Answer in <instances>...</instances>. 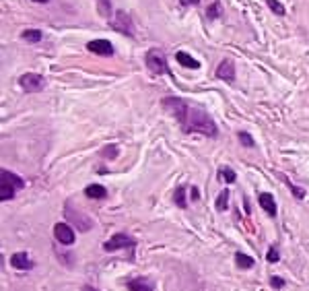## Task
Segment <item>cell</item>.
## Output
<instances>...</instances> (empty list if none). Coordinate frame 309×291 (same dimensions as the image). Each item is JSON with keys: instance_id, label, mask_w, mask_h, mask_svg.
Wrapping results in <instances>:
<instances>
[{"instance_id": "cell-16", "label": "cell", "mask_w": 309, "mask_h": 291, "mask_svg": "<svg viewBox=\"0 0 309 291\" xmlns=\"http://www.w3.org/2000/svg\"><path fill=\"white\" fill-rule=\"evenodd\" d=\"M21 38H23L25 42H29V44H40L42 38H44V33H42L40 29H25V31L21 33Z\"/></svg>"}, {"instance_id": "cell-19", "label": "cell", "mask_w": 309, "mask_h": 291, "mask_svg": "<svg viewBox=\"0 0 309 291\" xmlns=\"http://www.w3.org/2000/svg\"><path fill=\"white\" fill-rule=\"evenodd\" d=\"M173 203L180 207V209H188V201H186V188H178L176 194H173Z\"/></svg>"}, {"instance_id": "cell-26", "label": "cell", "mask_w": 309, "mask_h": 291, "mask_svg": "<svg viewBox=\"0 0 309 291\" xmlns=\"http://www.w3.org/2000/svg\"><path fill=\"white\" fill-rule=\"evenodd\" d=\"M284 182H286V186L293 190V194H295L297 198H305V190H303V188H297V186H295V184H291L286 178H284Z\"/></svg>"}, {"instance_id": "cell-7", "label": "cell", "mask_w": 309, "mask_h": 291, "mask_svg": "<svg viewBox=\"0 0 309 291\" xmlns=\"http://www.w3.org/2000/svg\"><path fill=\"white\" fill-rule=\"evenodd\" d=\"M64 213H66V219H68L72 225H76L81 231H89V229L93 227V221H91L89 217H85V215L74 213V211L70 209V205H66V207H64Z\"/></svg>"}, {"instance_id": "cell-8", "label": "cell", "mask_w": 309, "mask_h": 291, "mask_svg": "<svg viewBox=\"0 0 309 291\" xmlns=\"http://www.w3.org/2000/svg\"><path fill=\"white\" fill-rule=\"evenodd\" d=\"M54 238L64 244V246H72L74 244V231L70 229L68 223H56L54 225Z\"/></svg>"}, {"instance_id": "cell-21", "label": "cell", "mask_w": 309, "mask_h": 291, "mask_svg": "<svg viewBox=\"0 0 309 291\" xmlns=\"http://www.w3.org/2000/svg\"><path fill=\"white\" fill-rule=\"evenodd\" d=\"M227 203H229V190H223L221 194H219V198H217V209L219 211H227Z\"/></svg>"}, {"instance_id": "cell-18", "label": "cell", "mask_w": 309, "mask_h": 291, "mask_svg": "<svg viewBox=\"0 0 309 291\" xmlns=\"http://www.w3.org/2000/svg\"><path fill=\"white\" fill-rule=\"evenodd\" d=\"M235 264H237L239 268H252V266H254V258L247 256V254H243V252H237V254H235Z\"/></svg>"}, {"instance_id": "cell-24", "label": "cell", "mask_w": 309, "mask_h": 291, "mask_svg": "<svg viewBox=\"0 0 309 291\" xmlns=\"http://www.w3.org/2000/svg\"><path fill=\"white\" fill-rule=\"evenodd\" d=\"M268 3V7L272 9V13H276V15H284L286 11H284V7L280 5V3H276V0H266Z\"/></svg>"}, {"instance_id": "cell-11", "label": "cell", "mask_w": 309, "mask_h": 291, "mask_svg": "<svg viewBox=\"0 0 309 291\" xmlns=\"http://www.w3.org/2000/svg\"><path fill=\"white\" fill-rule=\"evenodd\" d=\"M217 77L221 81H225V83H233L235 81V64H233V60H223L219 64V68H217Z\"/></svg>"}, {"instance_id": "cell-25", "label": "cell", "mask_w": 309, "mask_h": 291, "mask_svg": "<svg viewBox=\"0 0 309 291\" xmlns=\"http://www.w3.org/2000/svg\"><path fill=\"white\" fill-rule=\"evenodd\" d=\"M268 262H278V258H280V254H278V246H270V250H268Z\"/></svg>"}, {"instance_id": "cell-9", "label": "cell", "mask_w": 309, "mask_h": 291, "mask_svg": "<svg viewBox=\"0 0 309 291\" xmlns=\"http://www.w3.org/2000/svg\"><path fill=\"white\" fill-rule=\"evenodd\" d=\"M87 50L93 54H99V56H111L113 54V46L107 40H93L87 44Z\"/></svg>"}, {"instance_id": "cell-20", "label": "cell", "mask_w": 309, "mask_h": 291, "mask_svg": "<svg viewBox=\"0 0 309 291\" xmlns=\"http://www.w3.org/2000/svg\"><path fill=\"white\" fill-rule=\"evenodd\" d=\"M219 180L233 184V182L237 180V176H235V172H233V170H229V168H221V170H219Z\"/></svg>"}, {"instance_id": "cell-6", "label": "cell", "mask_w": 309, "mask_h": 291, "mask_svg": "<svg viewBox=\"0 0 309 291\" xmlns=\"http://www.w3.org/2000/svg\"><path fill=\"white\" fill-rule=\"evenodd\" d=\"M136 246V242L130 238V235H126V233H115L111 240H107L105 244H103V250L105 252H115V250H120V248H134Z\"/></svg>"}, {"instance_id": "cell-3", "label": "cell", "mask_w": 309, "mask_h": 291, "mask_svg": "<svg viewBox=\"0 0 309 291\" xmlns=\"http://www.w3.org/2000/svg\"><path fill=\"white\" fill-rule=\"evenodd\" d=\"M144 62H146V68L154 75H163V72H169L167 68V58L161 50H148L146 56H144Z\"/></svg>"}, {"instance_id": "cell-28", "label": "cell", "mask_w": 309, "mask_h": 291, "mask_svg": "<svg viewBox=\"0 0 309 291\" xmlns=\"http://www.w3.org/2000/svg\"><path fill=\"white\" fill-rule=\"evenodd\" d=\"M198 3H200V0H180L182 7H196Z\"/></svg>"}, {"instance_id": "cell-5", "label": "cell", "mask_w": 309, "mask_h": 291, "mask_svg": "<svg viewBox=\"0 0 309 291\" xmlns=\"http://www.w3.org/2000/svg\"><path fill=\"white\" fill-rule=\"evenodd\" d=\"M111 29L118 31V33H124V35L134 38V23H132V19H130V15H128L126 11H115V13H113Z\"/></svg>"}, {"instance_id": "cell-17", "label": "cell", "mask_w": 309, "mask_h": 291, "mask_svg": "<svg viewBox=\"0 0 309 291\" xmlns=\"http://www.w3.org/2000/svg\"><path fill=\"white\" fill-rule=\"evenodd\" d=\"M111 0H97V13L103 17V19H109L111 17Z\"/></svg>"}, {"instance_id": "cell-15", "label": "cell", "mask_w": 309, "mask_h": 291, "mask_svg": "<svg viewBox=\"0 0 309 291\" xmlns=\"http://www.w3.org/2000/svg\"><path fill=\"white\" fill-rule=\"evenodd\" d=\"M85 196H87V198H105V196H107V190H105L103 186H99V184H89V186L85 188Z\"/></svg>"}, {"instance_id": "cell-13", "label": "cell", "mask_w": 309, "mask_h": 291, "mask_svg": "<svg viewBox=\"0 0 309 291\" xmlns=\"http://www.w3.org/2000/svg\"><path fill=\"white\" fill-rule=\"evenodd\" d=\"M128 289H130V291H154L152 283H150V281H146L144 277H138V279L128 281Z\"/></svg>"}, {"instance_id": "cell-30", "label": "cell", "mask_w": 309, "mask_h": 291, "mask_svg": "<svg viewBox=\"0 0 309 291\" xmlns=\"http://www.w3.org/2000/svg\"><path fill=\"white\" fill-rule=\"evenodd\" d=\"M83 291H97V289H95V287H91V285H85V287H83Z\"/></svg>"}, {"instance_id": "cell-23", "label": "cell", "mask_w": 309, "mask_h": 291, "mask_svg": "<svg viewBox=\"0 0 309 291\" xmlns=\"http://www.w3.org/2000/svg\"><path fill=\"white\" fill-rule=\"evenodd\" d=\"M237 138H239V140H241V142L245 144V147H256L254 138H252V136H249L247 132H243V130H241V132H237Z\"/></svg>"}, {"instance_id": "cell-2", "label": "cell", "mask_w": 309, "mask_h": 291, "mask_svg": "<svg viewBox=\"0 0 309 291\" xmlns=\"http://www.w3.org/2000/svg\"><path fill=\"white\" fill-rule=\"evenodd\" d=\"M23 188H25L23 178H19L17 174L9 170H0V201L3 203L11 201L17 194V190H23Z\"/></svg>"}, {"instance_id": "cell-4", "label": "cell", "mask_w": 309, "mask_h": 291, "mask_svg": "<svg viewBox=\"0 0 309 291\" xmlns=\"http://www.w3.org/2000/svg\"><path fill=\"white\" fill-rule=\"evenodd\" d=\"M19 85H21V89H23L25 93H40V91L46 89L48 81H46V77H42V75L27 72V75H23V77L19 79Z\"/></svg>"}, {"instance_id": "cell-10", "label": "cell", "mask_w": 309, "mask_h": 291, "mask_svg": "<svg viewBox=\"0 0 309 291\" xmlns=\"http://www.w3.org/2000/svg\"><path fill=\"white\" fill-rule=\"evenodd\" d=\"M11 264H13V268H17V270H31L33 266H35V262L29 258V254H25V252H15L13 256H11Z\"/></svg>"}, {"instance_id": "cell-31", "label": "cell", "mask_w": 309, "mask_h": 291, "mask_svg": "<svg viewBox=\"0 0 309 291\" xmlns=\"http://www.w3.org/2000/svg\"><path fill=\"white\" fill-rule=\"evenodd\" d=\"M33 3H40V5H44V3H48V0H33Z\"/></svg>"}, {"instance_id": "cell-27", "label": "cell", "mask_w": 309, "mask_h": 291, "mask_svg": "<svg viewBox=\"0 0 309 291\" xmlns=\"http://www.w3.org/2000/svg\"><path fill=\"white\" fill-rule=\"evenodd\" d=\"M270 285L276 287V289H280V287H284V281H282L280 277H272V279H270Z\"/></svg>"}, {"instance_id": "cell-14", "label": "cell", "mask_w": 309, "mask_h": 291, "mask_svg": "<svg viewBox=\"0 0 309 291\" xmlns=\"http://www.w3.org/2000/svg\"><path fill=\"white\" fill-rule=\"evenodd\" d=\"M176 60H178L182 66H186V68H198V66H200V62H198L196 58H192L188 52H178V54H176Z\"/></svg>"}, {"instance_id": "cell-12", "label": "cell", "mask_w": 309, "mask_h": 291, "mask_svg": "<svg viewBox=\"0 0 309 291\" xmlns=\"http://www.w3.org/2000/svg\"><path fill=\"white\" fill-rule=\"evenodd\" d=\"M258 201H260V207H262L270 217H276V201H274V196H272L270 192H262Z\"/></svg>"}, {"instance_id": "cell-22", "label": "cell", "mask_w": 309, "mask_h": 291, "mask_svg": "<svg viewBox=\"0 0 309 291\" xmlns=\"http://www.w3.org/2000/svg\"><path fill=\"white\" fill-rule=\"evenodd\" d=\"M206 17H208V19H219V17H221V5H219V3L210 5V7L206 9Z\"/></svg>"}, {"instance_id": "cell-1", "label": "cell", "mask_w": 309, "mask_h": 291, "mask_svg": "<svg viewBox=\"0 0 309 291\" xmlns=\"http://www.w3.org/2000/svg\"><path fill=\"white\" fill-rule=\"evenodd\" d=\"M163 107L169 110L178 118V122L182 124V130L188 132V134L190 132H200V134L210 136V138H215L219 134V128H217L215 120L200 105H192L190 101L180 99V97H165Z\"/></svg>"}, {"instance_id": "cell-29", "label": "cell", "mask_w": 309, "mask_h": 291, "mask_svg": "<svg viewBox=\"0 0 309 291\" xmlns=\"http://www.w3.org/2000/svg\"><path fill=\"white\" fill-rule=\"evenodd\" d=\"M190 196H192L194 201H198V198H200V192H198V188H192V190H190Z\"/></svg>"}]
</instances>
